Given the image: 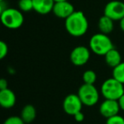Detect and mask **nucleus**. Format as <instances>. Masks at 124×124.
Listing matches in <instances>:
<instances>
[{
	"label": "nucleus",
	"instance_id": "2eb2a0df",
	"mask_svg": "<svg viewBox=\"0 0 124 124\" xmlns=\"http://www.w3.org/2000/svg\"><path fill=\"white\" fill-rule=\"evenodd\" d=\"M37 116L36 108L32 105H26L21 112V117L25 123H31L35 120Z\"/></svg>",
	"mask_w": 124,
	"mask_h": 124
},
{
	"label": "nucleus",
	"instance_id": "412c9836",
	"mask_svg": "<svg viewBox=\"0 0 124 124\" xmlns=\"http://www.w3.org/2000/svg\"><path fill=\"white\" fill-rule=\"evenodd\" d=\"M9 52V47L4 41H0V59L5 58Z\"/></svg>",
	"mask_w": 124,
	"mask_h": 124
},
{
	"label": "nucleus",
	"instance_id": "0eeeda50",
	"mask_svg": "<svg viewBox=\"0 0 124 124\" xmlns=\"http://www.w3.org/2000/svg\"><path fill=\"white\" fill-rule=\"evenodd\" d=\"M91 50L86 46H77L71 50L70 54L71 62L76 66H83L90 59Z\"/></svg>",
	"mask_w": 124,
	"mask_h": 124
},
{
	"label": "nucleus",
	"instance_id": "393cba45",
	"mask_svg": "<svg viewBox=\"0 0 124 124\" xmlns=\"http://www.w3.org/2000/svg\"><path fill=\"white\" fill-rule=\"evenodd\" d=\"M119 26H120V29L124 32V17L119 21Z\"/></svg>",
	"mask_w": 124,
	"mask_h": 124
},
{
	"label": "nucleus",
	"instance_id": "a878e982",
	"mask_svg": "<svg viewBox=\"0 0 124 124\" xmlns=\"http://www.w3.org/2000/svg\"><path fill=\"white\" fill-rule=\"evenodd\" d=\"M54 3L56 2H62V1H67V0H54Z\"/></svg>",
	"mask_w": 124,
	"mask_h": 124
},
{
	"label": "nucleus",
	"instance_id": "4468645a",
	"mask_svg": "<svg viewBox=\"0 0 124 124\" xmlns=\"http://www.w3.org/2000/svg\"><path fill=\"white\" fill-rule=\"evenodd\" d=\"M98 28L100 30V32L107 35L110 34L114 29V21L104 15L99 19Z\"/></svg>",
	"mask_w": 124,
	"mask_h": 124
},
{
	"label": "nucleus",
	"instance_id": "1a4fd4ad",
	"mask_svg": "<svg viewBox=\"0 0 124 124\" xmlns=\"http://www.w3.org/2000/svg\"><path fill=\"white\" fill-rule=\"evenodd\" d=\"M74 11H75V8L73 6V4L69 2V0H67V1H62V2L54 3L52 13L56 17L60 18V19L66 20Z\"/></svg>",
	"mask_w": 124,
	"mask_h": 124
},
{
	"label": "nucleus",
	"instance_id": "39448f33",
	"mask_svg": "<svg viewBox=\"0 0 124 124\" xmlns=\"http://www.w3.org/2000/svg\"><path fill=\"white\" fill-rule=\"evenodd\" d=\"M78 95L83 105L89 107L95 105L100 100V93L94 84H82L78 88Z\"/></svg>",
	"mask_w": 124,
	"mask_h": 124
},
{
	"label": "nucleus",
	"instance_id": "dca6fc26",
	"mask_svg": "<svg viewBox=\"0 0 124 124\" xmlns=\"http://www.w3.org/2000/svg\"><path fill=\"white\" fill-rule=\"evenodd\" d=\"M112 78L124 84V61L121 62L118 66L113 68Z\"/></svg>",
	"mask_w": 124,
	"mask_h": 124
},
{
	"label": "nucleus",
	"instance_id": "5701e85b",
	"mask_svg": "<svg viewBox=\"0 0 124 124\" xmlns=\"http://www.w3.org/2000/svg\"><path fill=\"white\" fill-rule=\"evenodd\" d=\"M5 88H8V82L6 79L2 78L0 80V90L5 89Z\"/></svg>",
	"mask_w": 124,
	"mask_h": 124
},
{
	"label": "nucleus",
	"instance_id": "9b49d317",
	"mask_svg": "<svg viewBox=\"0 0 124 124\" xmlns=\"http://www.w3.org/2000/svg\"><path fill=\"white\" fill-rule=\"evenodd\" d=\"M16 103V96L14 91L9 88L0 90V105L4 109H9L15 106Z\"/></svg>",
	"mask_w": 124,
	"mask_h": 124
},
{
	"label": "nucleus",
	"instance_id": "f257e3e1",
	"mask_svg": "<svg viewBox=\"0 0 124 124\" xmlns=\"http://www.w3.org/2000/svg\"><path fill=\"white\" fill-rule=\"evenodd\" d=\"M65 28L71 36L76 38L82 37L88 31V21L83 12L75 10L65 20Z\"/></svg>",
	"mask_w": 124,
	"mask_h": 124
},
{
	"label": "nucleus",
	"instance_id": "6ab92c4d",
	"mask_svg": "<svg viewBox=\"0 0 124 124\" xmlns=\"http://www.w3.org/2000/svg\"><path fill=\"white\" fill-rule=\"evenodd\" d=\"M3 124H26L25 122L22 120V118L18 116H11L8 117Z\"/></svg>",
	"mask_w": 124,
	"mask_h": 124
},
{
	"label": "nucleus",
	"instance_id": "f03ea898",
	"mask_svg": "<svg viewBox=\"0 0 124 124\" xmlns=\"http://www.w3.org/2000/svg\"><path fill=\"white\" fill-rule=\"evenodd\" d=\"M89 48L91 52L97 55L105 56L110 50L114 48L111 39L107 34L99 32L95 33L89 39Z\"/></svg>",
	"mask_w": 124,
	"mask_h": 124
},
{
	"label": "nucleus",
	"instance_id": "7ed1b4c3",
	"mask_svg": "<svg viewBox=\"0 0 124 124\" xmlns=\"http://www.w3.org/2000/svg\"><path fill=\"white\" fill-rule=\"evenodd\" d=\"M2 24L8 29L15 30L20 28L24 23V16L22 11L16 8H7L0 13Z\"/></svg>",
	"mask_w": 124,
	"mask_h": 124
},
{
	"label": "nucleus",
	"instance_id": "aec40b11",
	"mask_svg": "<svg viewBox=\"0 0 124 124\" xmlns=\"http://www.w3.org/2000/svg\"><path fill=\"white\" fill-rule=\"evenodd\" d=\"M105 124H124V118L119 114L106 119Z\"/></svg>",
	"mask_w": 124,
	"mask_h": 124
},
{
	"label": "nucleus",
	"instance_id": "a211bd4d",
	"mask_svg": "<svg viewBox=\"0 0 124 124\" xmlns=\"http://www.w3.org/2000/svg\"><path fill=\"white\" fill-rule=\"evenodd\" d=\"M18 9L22 12H30L31 10H33L32 0H19Z\"/></svg>",
	"mask_w": 124,
	"mask_h": 124
},
{
	"label": "nucleus",
	"instance_id": "9d476101",
	"mask_svg": "<svg viewBox=\"0 0 124 124\" xmlns=\"http://www.w3.org/2000/svg\"><path fill=\"white\" fill-rule=\"evenodd\" d=\"M120 110L121 109L117 100H107V99H105V100L100 104L99 108L100 113L105 118H109L117 115Z\"/></svg>",
	"mask_w": 124,
	"mask_h": 124
},
{
	"label": "nucleus",
	"instance_id": "f3484780",
	"mask_svg": "<svg viewBox=\"0 0 124 124\" xmlns=\"http://www.w3.org/2000/svg\"><path fill=\"white\" fill-rule=\"evenodd\" d=\"M97 80V75L93 70H88L84 71L83 74V83L86 84H94Z\"/></svg>",
	"mask_w": 124,
	"mask_h": 124
},
{
	"label": "nucleus",
	"instance_id": "ddd939ff",
	"mask_svg": "<svg viewBox=\"0 0 124 124\" xmlns=\"http://www.w3.org/2000/svg\"><path fill=\"white\" fill-rule=\"evenodd\" d=\"M105 61L107 66L113 69L114 67L118 66L121 62H122V55H121L120 52L118 50H116L114 48L105 55Z\"/></svg>",
	"mask_w": 124,
	"mask_h": 124
},
{
	"label": "nucleus",
	"instance_id": "bb28decb",
	"mask_svg": "<svg viewBox=\"0 0 124 124\" xmlns=\"http://www.w3.org/2000/svg\"><path fill=\"white\" fill-rule=\"evenodd\" d=\"M0 1H4V0H0Z\"/></svg>",
	"mask_w": 124,
	"mask_h": 124
},
{
	"label": "nucleus",
	"instance_id": "6e6552de",
	"mask_svg": "<svg viewBox=\"0 0 124 124\" xmlns=\"http://www.w3.org/2000/svg\"><path fill=\"white\" fill-rule=\"evenodd\" d=\"M83 102L80 100L79 96L75 93H70L63 101V110L66 114L70 116H75L77 113L82 111L83 108Z\"/></svg>",
	"mask_w": 124,
	"mask_h": 124
},
{
	"label": "nucleus",
	"instance_id": "f8f14e48",
	"mask_svg": "<svg viewBox=\"0 0 124 124\" xmlns=\"http://www.w3.org/2000/svg\"><path fill=\"white\" fill-rule=\"evenodd\" d=\"M33 10L39 15H48L53 11L54 0H32Z\"/></svg>",
	"mask_w": 124,
	"mask_h": 124
},
{
	"label": "nucleus",
	"instance_id": "20e7f679",
	"mask_svg": "<svg viewBox=\"0 0 124 124\" xmlns=\"http://www.w3.org/2000/svg\"><path fill=\"white\" fill-rule=\"evenodd\" d=\"M124 84L110 78L106 79L101 85L100 92L102 96L107 100H118L122 95L124 94Z\"/></svg>",
	"mask_w": 124,
	"mask_h": 124
},
{
	"label": "nucleus",
	"instance_id": "b1692460",
	"mask_svg": "<svg viewBox=\"0 0 124 124\" xmlns=\"http://www.w3.org/2000/svg\"><path fill=\"white\" fill-rule=\"evenodd\" d=\"M118 101V104H119V106H120V109L124 111V94L122 95V96L119 98V100H117Z\"/></svg>",
	"mask_w": 124,
	"mask_h": 124
},
{
	"label": "nucleus",
	"instance_id": "4be33fe9",
	"mask_svg": "<svg viewBox=\"0 0 124 124\" xmlns=\"http://www.w3.org/2000/svg\"><path fill=\"white\" fill-rule=\"evenodd\" d=\"M73 116H74L75 120H76L77 122H83V121L84 120V115H83V113L82 111L77 113L76 115Z\"/></svg>",
	"mask_w": 124,
	"mask_h": 124
},
{
	"label": "nucleus",
	"instance_id": "423d86ee",
	"mask_svg": "<svg viewBox=\"0 0 124 124\" xmlns=\"http://www.w3.org/2000/svg\"><path fill=\"white\" fill-rule=\"evenodd\" d=\"M104 15L114 21H120L124 17V3L119 0L110 1L105 4Z\"/></svg>",
	"mask_w": 124,
	"mask_h": 124
}]
</instances>
